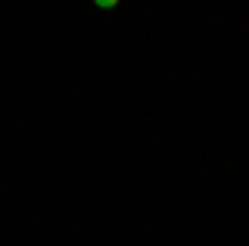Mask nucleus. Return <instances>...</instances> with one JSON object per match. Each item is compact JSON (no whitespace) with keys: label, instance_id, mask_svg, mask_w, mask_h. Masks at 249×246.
<instances>
[{"label":"nucleus","instance_id":"f257e3e1","mask_svg":"<svg viewBox=\"0 0 249 246\" xmlns=\"http://www.w3.org/2000/svg\"><path fill=\"white\" fill-rule=\"evenodd\" d=\"M96 7H100V10H113L116 0H96Z\"/></svg>","mask_w":249,"mask_h":246}]
</instances>
